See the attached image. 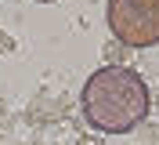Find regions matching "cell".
I'll return each instance as SVG.
<instances>
[{"mask_svg":"<svg viewBox=\"0 0 159 145\" xmlns=\"http://www.w3.org/2000/svg\"><path fill=\"white\" fill-rule=\"evenodd\" d=\"M148 84L141 80V73L127 65H101L98 73H90L80 94V109L94 131L101 134H127L148 116Z\"/></svg>","mask_w":159,"mask_h":145,"instance_id":"cell-1","label":"cell"},{"mask_svg":"<svg viewBox=\"0 0 159 145\" xmlns=\"http://www.w3.org/2000/svg\"><path fill=\"white\" fill-rule=\"evenodd\" d=\"M105 22L109 33L127 47L159 44V0H109Z\"/></svg>","mask_w":159,"mask_h":145,"instance_id":"cell-2","label":"cell"},{"mask_svg":"<svg viewBox=\"0 0 159 145\" xmlns=\"http://www.w3.org/2000/svg\"><path fill=\"white\" fill-rule=\"evenodd\" d=\"M36 4H54V0H36Z\"/></svg>","mask_w":159,"mask_h":145,"instance_id":"cell-3","label":"cell"}]
</instances>
